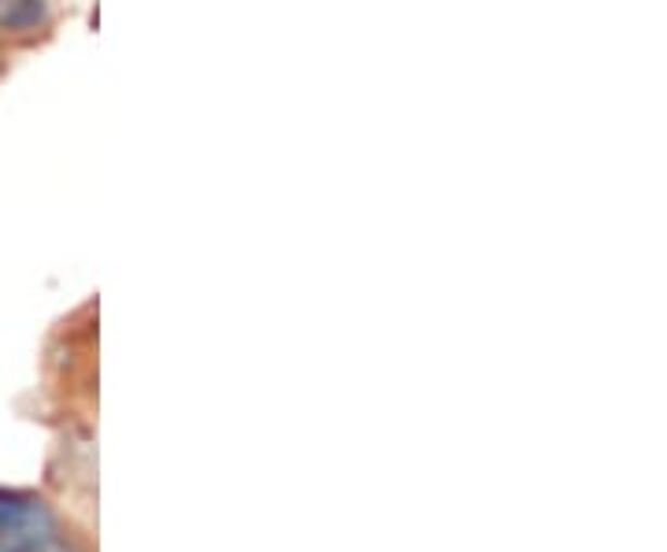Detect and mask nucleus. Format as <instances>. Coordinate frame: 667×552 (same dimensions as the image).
<instances>
[{
    "mask_svg": "<svg viewBox=\"0 0 667 552\" xmlns=\"http://www.w3.org/2000/svg\"><path fill=\"white\" fill-rule=\"evenodd\" d=\"M41 15L38 0H4V23L12 26H30Z\"/></svg>",
    "mask_w": 667,
    "mask_h": 552,
    "instance_id": "obj_2",
    "label": "nucleus"
},
{
    "mask_svg": "<svg viewBox=\"0 0 667 552\" xmlns=\"http://www.w3.org/2000/svg\"><path fill=\"white\" fill-rule=\"evenodd\" d=\"M52 519V512L44 509V501L26 493H4L0 489V541L20 534L23 527H34V523Z\"/></svg>",
    "mask_w": 667,
    "mask_h": 552,
    "instance_id": "obj_1",
    "label": "nucleus"
}]
</instances>
